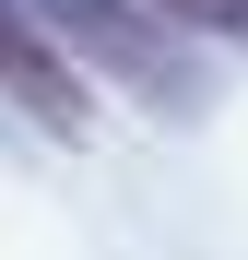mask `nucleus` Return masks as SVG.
<instances>
[{
    "label": "nucleus",
    "mask_w": 248,
    "mask_h": 260,
    "mask_svg": "<svg viewBox=\"0 0 248 260\" xmlns=\"http://www.w3.org/2000/svg\"><path fill=\"white\" fill-rule=\"evenodd\" d=\"M36 24H48L59 48H83V59L130 71L142 95H189V83H178V48H165V12H142V0H48Z\"/></svg>",
    "instance_id": "1"
},
{
    "label": "nucleus",
    "mask_w": 248,
    "mask_h": 260,
    "mask_svg": "<svg viewBox=\"0 0 248 260\" xmlns=\"http://www.w3.org/2000/svg\"><path fill=\"white\" fill-rule=\"evenodd\" d=\"M0 83H12V95L48 118V130H71V118H83V83L48 59V24H36V12H12V0H0Z\"/></svg>",
    "instance_id": "2"
},
{
    "label": "nucleus",
    "mask_w": 248,
    "mask_h": 260,
    "mask_svg": "<svg viewBox=\"0 0 248 260\" xmlns=\"http://www.w3.org/2000/svg\"><path fill=\"white\" fill-rule=\"evenodd\" d=\"M142 12L189 24V36H248V0H142Z\"/></svg>",
    "instance_id": "3"
}]
</instances>
